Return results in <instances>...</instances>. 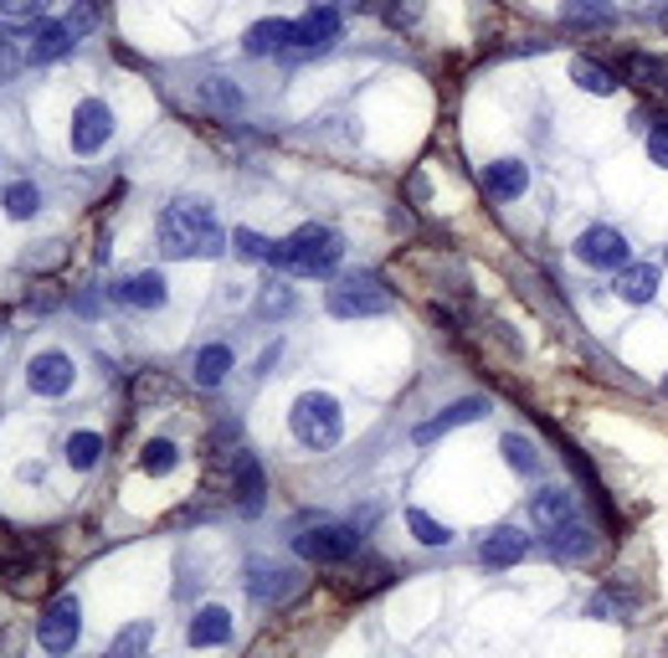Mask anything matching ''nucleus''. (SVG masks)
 <instances>
[{"label":"nucleus","mask_w":668,"mask_h":658,"mask_svg":"<svg viewBox=\"0 0 668 658\" xmlns=\"http://www.w3.org/2000/svg\"><path fill=\"white\" fill-rule=\"evenodd\" d=\"M155 232H160L165 257H216L226 242L216 211H211L206 201H191V195H185V201H170V206L160 211Z\"/></svg>","instance_id":"nucleus-1"},{"label":"nucleus","mask_w":668,"mask_h":658,"mask_svg":"<svg viewBox=\"0 0 668 658\" xmlns=\"http://www.w3.org/2000/svg\"><path fill=\"white\" fill-rule=\"evenodd\" d=\"M340 237L329 232V226H319V222H309V226H298V232H288V237L278 242V268H288V273H298V278H325V273H335L340 268Z\"/></svg>","instance_id":"nucleus-2"},{"label":"nucleus","mask_w":668,"mask_h":658,"mask_svg":"<svg viewBox=\"0 0 668 658\" xmlns=\"http://www.w3.org/2000/svg\"><path fill=\"white\" fill-rule=\"evenodd\" d=\"M288 427H294V437L304 443V448L325 453L344 437V412L329 391H304V396L294 402V412H288Z\"/></svg>","instance_id":"nucleus-3"},{"label":"nucleus","mask_w":668,"mask_h":658,"mask_svg":"<svg viewBox=\"0 0 668 658\" xmlns=\"http://www.w3.org/2000/svg\"><path fill=\"white\" fill-rule=\"evenodd\" d=\"M325 309L335 319H371L391 309V294L375 284L371 273H356V278H340V284L325 294Z\"/></svg>","instance_id":"nucleus-4"},{"label":"nucleus","mask_w":668,"mask_h":658,"mask_svg":"<svg viewBox=\"0 0 668 658\" xmlns=\"http://www.w3.org/2000/svg\"><path fill=\"white\" fill-rule=\"evenodd\" d=\"M294 551L314 566H340L350 555L360 551V530L356 524H314V530H298L294 535Z\"/></svg>","instance_id":"nucleus-5"},{"label":"nucleus","mask_w":668,"mask_h":658,"mask_svg":"<svg viewBox=\"0 0 668 658\" xmlns=\"http://www.w3.org/2000/svg\"><path fill=\"white\" fill-rule=\"evenodd\" d=\"M77 633H83V602H77L73 592H62V597L46 602L42 623H36V644H42L52 658H62L77 644Z\"/></svg>","instance_id":"nucleus-6"},{"label":"nucleus","mask_w":668,"mask_h":658,"mask_svg":"<svg viewBox=\"0 0 668 658\" xmlns=\"http://www.w3.org/2000/svg\"><path fill=\"white\" fill-rule=\"evenodd\" d=\"M576 257L586 268H627L633 247H627V237L617 226H586L576 237Z\"/></svg>","instance_id":"nucleus-7"},{"label":"nucleus","mask_w":668,"mask_h":658,"mask_svg":"<svg viewBox=\"0 0 668 658\" xmlns=\"http://www.w3.org/2000/svg\"><path fill=\"white\" fill-rule=\"evenodd\" d=\"M114 139V114L104 98H83L73 114V150L77 155H98Z\"/></svg>","instance_id":"nucleus-8"},{"label":"nucleus","mask_w":668,"mask_h":658,"mask_svg":"<svg viewBox=\"0 0 668 658\" xmlns=\"http://www.w3.org/2000/svg\"><path fill=\"white\" fill-rule=\"evenodd\" d=\"M73 381H77L73 355H62V350H42V355L26 365V386L36 391V396H67Z\"/></svg>","instance_id":"nucleus-9"},{"label":"nucleus","mask_w":668,"mask_h":658,"mask_svg":"<svg viewBox=\"0 0 668 658\" xmlns=\"http://www.w3.org/2000/svg\"><path fill=\"white\" fill-rule=\"evenodd\" d=\"M340 26L344 21H340L335 6H314L304 21H294V42H288V52H304V57H309V52H325V46L340 36Z\"/></svg>","instance_id":"nucleus-10"},{"label":"nucleus","mask_w":668,"mask_h":658,"mask_svg":"<svg viewBox=\"0 0 668 658\" xmlns=\"http://www.w3.org/2000/svg\"><path fill=\"white\" fill-rule=\"evenodd\" d=\"M267 499V474L263 464H257L253 453H237L232 458V505L242 509V514H257Z\"/></svg>","instance_id":"nucleus-11"},{"label":"nucleus","mask_w":668,"mask_h":658,"mask_svg":"<svg viewBox=\"0 0 668 658\" xmlns=\"http://www.w3.org/2000/svg\"><path fill=\"white\" fill-rule=\"evenodd\" d=\"M478 417H489V402H484V396H463V402L443 406L437 417L416 422L412 437H416V443H437L443 433H453V427H463V422H478Z\"/></svg>","instance_id":"nucleus-12"},{"label":"nucleus","mask_w":668,"mask_h":658,"mask_svg":"<svg viewBox=\"0 0 668 658\" xmlns=\"http://www.w3.org/2000/svg\"><path fill=\"white\" fill-rule=\"evenodd\" d=\"M524 555H530V535L524 530H515V524H499V530H489L484 535V545H478V561L484 566H520Z\"/></svg>","instance_id":"nucleus-13"},{"label":"nucleus","mask_w":668,"mask_h":658,"mask_svg":"<svg viewBox=\"0 0 668 658\" xmlns=\"http://www.w3.org/2000/svg\"><path fill=\"white\" fill-rule=\"evenodd\" d=\"M77 46V31L67 21H42V26H31L26 36V62H57L67 57Z\"/></svg>","instance_id":"nucleus-14"},{"label":"nucleus","mask_w":668,"mask_h":658,"mask_svg":"<svg viewBox=\"0 0 668 658\" xmlns=\"http://www.w3.org/2000/svg\"><path fill=\"white\" fill-rule=\"evenodd\" d=\"M247 592L257 602H288L298 592V576L288 566H273V561H253L247 566Z\"/></svg>","instance_id":"nucleus-15"},{"label":"nucleus","mask_w":668,"mask_h":658,"mask_svg":"<svg viewBox=\"0 0 668 658\" xmlns=\"http://www.w3.org/2000/svg\"><path fill=\"white\" fill-rule=\"evenodd\" d=\"M484 191H489V201H520V195L530 191V170H524V160L484 164Z\"/></svg>","instance_id":"nucleus-16"},{"label":"nucleus","mask_w":668,"mask_h":658,"mask_svg":"<svg viewBox=\"0 0 668 658\" xmlns=\"http://www.w3.org/2000/svg\"><path fill=\"white\" fill-rule=\"evenodd\" d=\"M288 42H294V21L267 15V21H257V26L242 36V52H247V57H278V52H288Z\"/></svg>","instance_id":"nucleus-17"},{"label":"nucleus","mask_w":668,"mask_h":658,"mask_svg":"<svg viewBox=\"0 0 668 658\" xmlns=\"http://www.w3.org/2000/svg\"><path fill=\"white\" fill-rule=\"evenodd\" d=\"M545 545H550L555 555H565V561H586V555L596 551V535H592V524H586V520L576 514V520L555 524V530L545 535Z\"/></svg>","instance_id":"nucleus-18"},{"label":"nucleus","mask_w":668,"mask_h":658,"mask_svg":"<svg viewBox=\"0 0 668 658\" xmlns=\"http://www.w3.org/2000/svg\"><path fill=\"white\" fill-rule=\"evenodd\" d=\"M530 509H534V520H540L545 535L555 530V524H565V520H576V514H581V505H576V494H571V489H540Z\"/></svg>","instance_id":"nucleus-19"},{"label":"nucleus","mask_w":668,"mask_h":658,"mask_svg":"<svg viewBox=\"0 0 668 658\" xmlns=\"http://www.w3.org/2000/svg\"><path fill=\"white\" fill-rule=\"evenodd\" d=\"M617 299L623 304H648L658 294V268L654 263H627V268H617Z\"/></svg>","instance_id":"nucleus-20"},{"label":"nucleus","mask_w":668,"mask_h":658,"mask_svg":"<svg viewBox=\"0 0 668 658\" xmlns=\"http://www.w3.org/2000/svg\"><path fill=\"white\" fill-rule=\"evenodd\" d=\"M191 648H216V644H226L232 638V613L226 607H201V613L191 617Z\"/></svg>","instance_id":"nucleus-21"},{"label":"nucleus","mask_w":668,"mask_h":658,"mask_svg":"<svg viewBox=\"0 0 668 658\" xmlns=\"http://www.w3.org/2000/svg\"><path fill=\"white\" fill-rule=\"evenodd\" d=\"M571 83H576L581 93H592V98H612L623 77L612 73V67H602L596 57H576V62H571Z\"/></svg>","instance_id":"nucleus-22"},{"label":"nucleus","mask_w":668,"mask_h":658,"mask_svg":"<svg viewBox=\"0 0 668 658\" xmlns=\"http://www.w3.org/2000/svg\"><path fill=\"white\" fill-rule=\"evenodd\" d=\"M119 299L134 304V309H160V304H165V278L155 268H149V273H129V278L119 284Z\"/></svg>","instance_id":"nucleus-23"},{"label":"nucleus","mask_w":668,"mask_h":658,"mask_svg":"<svg viewBox=\"0 0 668 658\" xmlns=\"http://www.w3.org/2000/svg\"><path fill=\"white\" fill-rule=\"evenodd\" d=\"M226 371H232V344H206V350L195 355L191 381L201 391H211V386H222V381H226Z\"/></svg>","instance_id":"nucleus-24"},{"label":"nucleus","mask_w":668,"mask_h":658,"mask_svg":"<svg viewBox=\"0 0 668 658\" xmlns=\"http://www.w3.org/2000/svg\"><path fill=\"white\" fill-rule=\"evenodd\" d=\"M42 571H46L42 555H21V561H11V566H6V592H15V597H36V592H42L36 576H42Z\"/></svg>","instance_id":"nucleus-25"},{"label":"nucleus","mask_w":668,"mask_h":658,"mask_svg":"<svg viewBox=\"0 0 668 658\" xmlns=\"http://www.w3.org/2000/svg\"><path fill=\"white\" fill-rule=\"evenodd\" d=\"M561 21L565 26H617V11L607 0H565Z\"/></svg>","instance_id":"nucleus-26"},{"label":"nucleus","mask_w":668,"mask_h":658,"mask_svg":"<svg viewBox=\"0 0 668 658\" xmlns=\"http://www.w3.org/2000/svg\"><path fill=\"white\" fill-rule=\"evenodd\" d=\"M36 206H42V191H36L31 180H15V185H6V216H11V222H31V216H36Z\"/></svg>","instance_id":"nucleus-27"},{"label":"nucleus","mask_w":668,"mask_h":658,"mask_svg":"<svg viewBox=\"0 0 668 658\" xmlns=\"http://www.w3.org/2000/svg\"><path fill=\"white\" fill-rule=\"evenodd\" d=\"M98 458H104V437H98V433H73V437H67V464H73L77 474L98 468Z\"/></svg>","instance_id":"nucleus-28"},{"label":"nucleus","mask_w":668,"mask_h":658,"mask_svg":"<svg viewBox=\"0 0 668 658\" xmlns=\"http://www.w3.org/2000/svg\"><path fill=\"white\" fill-rule=\"evenodd\" d=\"M149 638H155V628H149V623H129V628H119V638L108 644L104 658H145Z\"/></svg>","instance_id":"nucleus-29"},{"label":"nucleus","mask_w":668,"mask_h":658,"mask_svg":"<svg viewBox=\"0 0 668 658\" xmlns=\"http://www.w3.org/2000/svg\"><path fill=\"white\" fill-rule=\"evenodd\" d=\"M232 242H237V257H247V263H273V257H278V242L253 232V226H237Z\"/></svg>","instance_id":"nucleus-30"},{"label":"nucleus","mask_w":668,"mask_h":658,"mask_svg":"<svg viewBox=\"0 0 668 658\" xmlns=\"http://www.w3.org/2000/svg\"><path fill=\"white\" fill-rule=\"evenodd\" d=\"M664 62L658 57H648V52H627L623 57V77L627 83H638V88H648V83H664Z\"/></svg>","instance_id":"nucleus-31"},{"label":"nucleus","mask_w":668,"mask_h":658,"mask_svg":"<svg viewBox=\"0 0 668 658\" xmlns=\"http://www.w3.org/2000/svg\"><path fill=\"white\" fill-rule=\"evenodd\" d=\"M499 448H505V458H509V468H515V474H524V479H530V474H540V453L530 448V437L505 433V443H499Z\"/></svg>","instance_id":"nucleus-32"},{"label":"nucleus","mask_w":668,"mask_h":658,"mask_svg":"<svg viewBox=\"0 0 668 658\" xmlns=\"http://www.w3.org/2000/svg\"><path fill=\"white\" fill-rule=\"evenodd\" d=\"M176 464H180V448L170 443V437H155V443H145V458H139V468H145V474H155V479H160V474H170Z\"/></svg>","instance_id":"nucleus-33"},{"label":"nucleus","mask_w":668,"mask_h":658,"mask_svg":"<svg viewBox=\"0 0 668 658\" xmlns=\"http://www.w3.org/2000/svg\"><path fill=\"white\" fill-rule=\"evenodd\" d=\"M406 530H412L422 545H447V540H453V530H447V524H437L432 514H422V509H406Z\"/></svg>","instance_id":"nucleus-34"},{"label":"nucleus","mask_w":668,"mask_h":658,"mask_svg":"<svg viewBox=\"0 0 668 658\" xmlns=\"http://www.w3.org/2000/svg\"><path fill=\"white\" fill-rule=\"evenodd\" d=\"M46 6H52V0H0V15H6L11 26H36Z\"/></svg>","instance_id":"nucleus-35"},{"label":"nucleus","mask_w":668,"mask_h":658,"mask_svg":"<svg viewBox=\"0 0 668 658\" xmlns=\"http://www.w3.org/2000/svg\"><path fill=\"white\" fill-rule=\"evenodd\" d=\"M11 42H15V36H0V83H6L21 62H26V36H21V46H11Z\"/></svg>","instance_id":"nucleus-36"},{"label":"nucleus","mask_w":668,"mask_h":658,"mask_svg":"<svg viewBox=\"0 0 668 658\" xmlns=\"http://www.w3.org/2000/svg\"><path fill=\"white\" fill-rule=\"evenodd\" d=\"M294 304V288H283V284H267V294H263V304H257V315H283Z\"/></svg>","instance_id":"nucleus-37"},{"label":"nucleus","mask_w":668,"mask_h":658,"mask_svg":"<svg viewBox=\"0 0 668 658\" xmlns=\"http://www.w3.org/2000/svg\"><path fill=\"white\" fill-rule=\"evenodd\" d=\"M98 15H104V11H98L93 0H83V6H77V11L67 15V26H73L77 36H83V31H93V26H98Z\"/></svg>","instance_id":"nucleus-38"},{"label":"nucleus","mask_w":668,"mask_h":658,"mask_svg":"<svg viewBox=\"0 0 668 658\" xmlns=\"http://www.w3.org/2000/svg\"><path fill=\"white\" fill-rule=\"evenodd\" d=\"M648 160L664 164V170H668V124H658L654 135H648Z\"/></svg>","instance_id":"nucleus-39"},{"label":"nucleus","mask_w":668,"mask_h":658,"mask_svg":"<svg viewBox=\"0 0 668 658\" xmlns=\"http://www.w3.org/2000/svg\"><path fill=\"white\" fill-rule=\"evenodd\" d=\"M658 21H664V31H668V6H664V11H658Z\"/></svg>","instance_id":"nucleus-40"},{"label":"nucleus","mask_w":668,"mask_h":658,"mask_svg":"<svg viewBox=\"0 0 668 658\" xmlns=\"http://www.w3.org/2000/svg\"><path fill=\"white\" fill-rule=\"evenodd\" d=\"M658 88H664V93H668V73H664V83H658Z\"/></svg>","instance_id":"nucleus-41"},{"label":"nucleus","mask_w":668,"mask_h":658,"mask_svg":"<svg viewBox=\"0 0 668 658\" xmlns=\"http://www.w3.org/2000/svg\"><path fill=\"white\" fill-rule=\"evenodd\" d=\"M664 391H668V375H664Z\"/></svg>","instance_id":"nucleus-42"}]
</instances>
